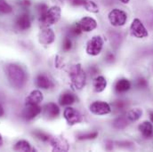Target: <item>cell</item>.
Segmentation results:
<instances>
[{
  "instance_id": "6da1fadb",
  "label": "cell",
  "mask_w": 153,
  "mask_h": 152,
  "mask_svg": "<svg viewBox=\"0 0 153 152\" xmlns=\"http://www.w3.org/2000/svg\"><path fill=\"white\" fill-rule=\"evenodd\" d=\"M6 76L10 85L15 89H22L26 83V73L17 64L11 63L6 66Z\"/></svg>"
},
{
  "instance_id": "7a4b0ae2",
  "label": "cell",
  "mask_w": 153,
  "mask_h": 152,
  "mask_svg": "<svg viewBox=\"0 0 153 152\" xmlns=\"http://www.w3.org/2000/svg\"><path fill=\"white\" fill-rule=\"evenodd\" d=\"M62 10L59 6L53 5L49 7L44 13L39 15V22L43 28L50 27L59 22L61 19Z\"/></svg>"
},
{
  "instance_id": "3957f363",
  "label": "cell",
  "mask_w": 153,
  "mask_h": 152,
  "mask_svg": "<svg viewBox=\"0 0 153 152\" xmlns=\"http://www.w3.org/2000/svg\"><path fill=\"white\" fill-rule=\"evenodd\" d=\"M70 77L72 85L77 90H81L85 87L86 83V75L80 64H76L71 67L70 71Z\"/></svg>"
},
{
  "instance_id": "277c9868",
  "label": "cell",
  "mask_w": 153,
  "mask_h": 152,
  "mask_svg": "<svg viewBox=\"0 0 153 152\" xmlns=\"http://www.w3.org/2000/svg\"><path fill=\"white\" fill-rule=\"evenodd\" d=\"M103 48V39L101 36H94L91 38L85 47V51L87 54L91 56H96L101 53Z\"/></svg>"
},
{
  "instance_id": "5b68a950",
  "label": "cell",
  "mask_w": 153,
  "mask_h": 152,
  "mask_svg": "<svg viewBox=\"0 0 153 152\" xmlns=\"http://www.w3.org/2000/svg\"><path fill=\"white\" fill-rule=\"evenodd\" d=\"M108 19L112 26L122 27L126 23L127 14L120 9H113L110 12Z\"/></svg>"
},
{
  "instance_id": "8992f818",
  "label": "cell",
  "mask_w": 153,
  "mask_h": 152,
  "mask_svg": "<svg viewBox=\"0 0 153 152\" xmlns=\"http://www.w3.org/2000/svg\"><path fill=\"white\" fill-rule=\"evenodd\" d=\"M130 30L132 35L137 38H144L149 36V33L145 26L138 18L134 19V21L132 22L130 26Z\"/></svg>"
},
{
  "instance_id": "52a82bcc",
  "label": "cell",
  "mask_w": 153,
  "mask_h": 152,
  "mask_svg": "<svg viewBox=\"0 0 153 152\" xmlns=\"http://www.w3.org/2000/svg\"><path fill=\"white\" fill-rule=\"evenodd\" d=\"M89 110L93 114L97 116H104V115L110 114L111 112V107L110 106V104L102 101L94 102L90 105Z\"/></svg>"
},
{
  "instance_id": "ba28073f",
  "label": "cell",
  "mask_w": 153,
  "mask_h": 152,
  "mask_svg": "<svg viewBox=\"0 0 153 152\" xmlns=\"http://www.w3.org/2000/svg\"><path fill=\"white\" fill-rule=\"evenodd\" d=\"M63 116H64V118L66 119L67 123L70 125H76V124L80 123L83 119L82 115L80 114V112L78 110H76V109L71 108V107H68L64 110Z\"/></svg>"
},
{
  "instance_id": "9c48e42d",
  "label": "cell",
  "mask_w": 153,
  "mask_h": 152,
  "mask_svg": "<svg viewBox=\"0 0 153 152\" xmlns=\"http://www.w3.org/2000/svg\"><path fill=\"white\" fill-rule=\"evenodd\" d=\"M42 112V108L36 104H26V107L22 110V117L26 121H30L36 118Z\"/></svg>"
},
{
  "instance_id": "30bf717a",
  "label": "cell",
  "mask_w": 153,
  "mask_h": 152,
  "mask_svg": "<svg viewBox=\"0 0 153 152\" xmlns=\"http://www.w3.org/2000/svg\"><path fill=\"white\" fill-rule=\"evenodd\" d=\"M53 151H68L70 145L62 137H52L49 141Z\"/></svg>"
},
{
  "instance_id": "8fae6325",
  "label": "cell",
  "mask_w": 153,
  "mask_h": 152,
  "mask_svg": "<svg viewBox=\"0 0 153 152\" xmlns=\"http://www.w3.org/2000/svg\"><path fill=\"white\" fill-rule=\"evenodd\" d=\"M77 23L84 32H90L97 28V22L94 18L89 16L83 17Z\"/></svg>"
},
{
  "instance_id": "7c38bea8",
  "label": "cell",
  "mask_w": 153,
  "mask_h": 152,
  "mask_svg": "<svg viewBox=\"0 0 153 152\" xmlns=\"http://www.w3.org/2000/svg\"><path fill=\"white\" fill-rule=\"evenodd\" d=\"M54 40H55V34L52 29L47 27V28H44L41 30L39 34V42L42 44L45 45L51 44L52 43H53Z\"/></svg>"
},
{
  "instance_id": "4fadbf2b",
  "label": "cell",
  "mask_w": 153,
  "mask_h": 152,
  "mask_svg": "<svg viewBox=\"0 0 153 152\" xmlns=\"http://www.w3.org/2000/svg\"><path fill=\"white\" fill-rule=\"evenodd\" d=\"M15 24L16 27L20 30H27L30 28L31 26V19L30 16L27 13H23L22 14H20L16 21H15Z\"/></svg>"
},
{
  "instance_id": "5bb4252c",
  "label": "cell",
  "mask_w": 153,
  "mask_h": 152,
  "mask_svg": "<svg viewBox=\"0 0 153 152\" xmlns=\"http://www.w3.org/2000/svg\"><path fill=\"white\" fill-rule=\"evenodd\" d=\"M43 112L46 118L48 119H53L57 117L60 115V109L59 107L53 103V102H49L45 104L43 108Z\"/></svg>"
},
{
  "instance_id": "9a60e30c",
  "label": "cell",
  "mask_w": 153,
  "mask_h": 152,
  "mask_svg": "<svg viewBox=\"0 0 153 152\" xmlns=\"http://www.w3.org/2000/svg\"><path fill=\"white\" fill-rule=\"evenodd\" d=\"M36 85L41 89H49L53 86V81L48 76L45 74H40L36 78Z\"/></svg>"
},
{
  "instance_id": "2e32d148",
  "label": "cell",
  "mask_w": 153,
  "mask_h": 152,
  "mask_svg": "<svg viewBox=\"0 0 153 152\" xmlns=\"http://www.w3.org/2000/svg\"><path fill=\"white\" fill-rule=\"evenodd\" d=\"M131 88V83L126 78H120L115 84V91L117 93H126Z\"/></svg>"
},
{
  "instance_id": "e0dca14e",
  "label": "cell",
  "mask_w": 153,
  "mask_h": 152,
  "mask_svg": "<svg viewBox=\"0 0 153 152\" xmlns=\"http://www.w3.org/2000/svg\"><path fill=\"white\" fill-rule=\"evenodd\" d=\"M139 131L142 133V135L146 138H152L153 136V125L149 121H144L139 125Z\"/></svg>"
},
{
  "instance_id": "ac0fdd59",
  "label": "cell",
  "mask_w": 153,
  "mask_h": 152,
  "mask_svg": "<svg viewBox=\"0 0 153 152\" xmlns=\"http://www.w3.org/2000/svg\"><path fill=\"white\" fill-rule=\"evenodd\" d=\"M44 99L43 93L39 90L32 91L26 98V104H36L38 105Z\"/></svg>"
},
{
  "instance_id": "d6986e66",
  "label": "cell",
  "mask_w": 153,
  "mask_h": 152,
  "mask_svg": "<svg viewBox=\"0 0 153 152\" xmlns=\"http://www.w3.org/2000/svg\"><path fill=\"white\" fill-rule=\"evenodd\" d=\"M76 102V96L70 92H65L62 93L59 98V102L62 106H70Z\"/></svg>"
},
{
  "instance_id": "ffe728a7",
  "label": "cell",
  "mask_w": 153,
  "mask_h": 152,
  "mask_svg": "<svg viewBox=\"0 0 153 152\" xmlns=\"http://www.w3.org/2000/svg\"><path fill=\"white\" fill-rule=\"evenodd\" d=\"M93 85H94V91L96 93H102L105 90V88L107 86V80L104 76H96L93 82Z\"/></svg>"
},
{
  "instance_id": "44dd1931",
  "label": "cell",
  "mask_w": 153,
  "mask_h": 152,
  "mask_svg": "<svg viewBox=\"0 0 153 152\" xmlns=\"http://www.w3.org/2000/svg\"><path fill=\"white\" fill-rule=\"evenodd\" d=\"M143 116V110L141 108H134L130 110L127 114H126V118L130 122H135L139 120Z\"/></svg>"
},
{
  "instance_id": "7402d4cb",
  "label": "cell",
  "mask_w": 153,
  "mask_h": 152,
  "mask_svg": "<svg viewBox=\"0 0 153 152\" xmlns=\"http://www.w3.org/2000/svg\"><path fill=\"white\" fill-rule=\"evenodd\" d=\"M128 125V119L126 116H117L112 121V126L117 130H123L125 129Z\"/></svg>"
},
{
  "instance_id": "603a6c76",
  "label": "cell",
  "mask_w": 153,
  "mask_h": 152,
  "mask_svg": "<svg viewBox=\"0 0 153 152\" xmlns=\"http://www.w3.org/2000/svg\"><path fill=\"white\" fill-rule=\"evenodd\" d=\"M13 150L15 151H32V148L29 142L25 141V140H21L19 142H17L13 147Z\"/></svg>"
},
{
  "instance_id": "cb8c5ba5",
  "label": "cell",
  "mask_w": 153,
  "mask_h": 152,
  "mask_svg": "<svg viewBox=\"0 0 153 152\" xmlns=\"http://www.w3.org/2000/svg\"><path fill=\"white\" fill-rule=\"evenodd\" d=\"M13 13V7L6 0H0V15H7Z\"/></svg>"
},
{
  "instance_id": "d4e9b609",
  "label": "cell",
  "mask_w": 153,
  "mask_h": 152,
  "mask_svg": "<svg viewBox=\"0 0 153 152\" xmlns=\"http://www.w3.org/2000/svg\"><path fill=\"white\" fill-rule=\"evenodd\" d=\"M83 7L85 8L86 11L90 12V13H97L99 12V7L96 4L95 2L92 1V0H85Z\"/></svg>"
},
{
  "instance_id": "484cf974",
  "label": "cell",
  "mask_w": 153,
  "mask_h": 152,
  "mask_svg": "<svg viewBox=\"0 0 153 152\" xmlns=\"http://www.w3.org/2000/svg\"><path fill=\"white\" fill-rule=\"evenodd\" d=\"M98 136V133L96 131L94 132H88V133H80L77 135V139L81 140V141H85V140H93L95 139Z\"/></svg>"
},
{
  "instance_id": "4316f807",
  "label": "cell",
  "mask_w": 153,
  "mask_h": 152,
  "mask_svg": "<svg viewBox=\"0 0 153 152\" xmlns=\"http://www.w3.org/2000/svg\"><path fill=\"white\" fill-rule=\"evenodd\" d=\"M82 30L81 28L79 27L78 23H75L74 25L71 26L70 29H69V31H68V36L69 37H77L79 36L81 33H82Z\"/></svg>"
},
{
  "instance_id": "83f0119b",
  "label": "cell",
  "mask_w": 153,
  "mask_h": 152,
  "mask_svg": "<svg viewBox=\"0 0 153 152\" xmlns=\"http://www.w3.org/2000/svg\"><path fill=\"white\" fill-rule=\"evenodd\" d=\"M33 133L38 140H40L42 142H49L50 139L52 138L50 135H48L47 133H44L42 131H35Z\"/></svg>"
},
{
  "instance_id": "f1b7e54d",
  "label": "cell",
  "mask_w": 153,
  "mask_h": 152,
  "mask_svg": "<svg viewBox=\"0 0 153 152\" xmlns=\"http://www.w3.org/2000/svg\"><path fill=\"white\" fill-rule=\"evenodd\" d=\"M71 48H72V41L71 39V37L67 36L64 38L62 41V49L65 52H67V51H70Z\"/></svg>"
},
{
  "instance_id": "f546056e",
  "label": "cell",
  "mask_w": 153,
  "mask_h": 152,
  "mask_svg": "<svg viewBox=\"0 0 153 152\" xmlns=\"http://www.w3.org/2000/svg\"><path fill=\"white\" fill-rule=\"evenodd\" d=\"M148 81L145 77L143 76H140L136 79V86L138 88H141V89H144L148 86Z\"/></svg>"
},
{
  "instance_id": "4dcf8cb0",
  "label": "cell",
  "mask_w": 153,
  "mask_h": 152,
  "mask_svg": "<svg viewBox=\"0 0 153 152\" xmlns=\"http://www.w3.org/2000/svg\"><path fill=\"white\" fill-rule=\"evenodd\" d=\"M113 106H114L115 109H117L118 110H123L127 107V102L126 101L118 100V101H116L113 103Z\"/></svg>"
},
{
  "instance_id": "1f68e13d",
  "label": "cell",
  "mask_w": 153,
  "mask_h": 152,
  "mask_svg": "<svg viewBox=\"0 0 153 152\" xmlns=\"http://www.w3.org/2000/svg\"><path fill=\"white\" fill-rule=\"evenodd\" d=\"M120 36L117 34V33H116V32H113V33H111V43H113V44H116L115 45H119V43H120Z\"/></svg>"
},
{
  "instance_id": "d6a6232c",
  "label": "cell",
  "mask_w": 153,
  "mask_h": 152,
  "mask_svg": "<svg viewBox=\"0 0 153 152\" xmlns=\"http://www.w3.org/2000/svg\"><path fill=\"white\" fill-rule=\"evenodd\" d=\"M19 4L23 8H27L30 5V0H20Z\"/></svg>"
},
{
  "instance_id": "836d02e7",
  "label": "cell",
  "mask_w": 153,
  "mask_h": 152,
  "mask_svg": "<svg viewBox=\"0 0 153 152\" xmlns=\"http://www.w3.org/2000/svg\"><path fill=\"white\" fill-rule=\"evenodd\" d=\"M114 54H112L111 53H107V55H106V57H105V61H106L107 62H109V63H111L112 62H114Z\"/></svg>"
},
{
  "instance_id": "e575fe53",
  "label": "cell",
  "mask_w": 153,
  "mask_h": 152,
  "mask_svg": "<svg viewBox=\"0 0 153 152\" xmlns=\"http://www.w3.org/2000/svg\"><path fill=\"white\" fill-rule=\"evenodd\" d=\"M147 22H150L149 24H152L153 23V12H151V13L149 14V16L147 17Z\"/></svg>"
},
{
  "instance_id": "d590c367",
  "label": "cell",
  "mask_w": 153,
  "mask_h": 152,
  "mask_svg": "<svg viewBox=\"0 0 153 152\" xmlns=\"http://www.w3.org/2000/svg\"><path fill=\"white\" fill-rule=\"evenodd\" d=\"M90 72H92V74H96L98 72V69L95 66H92L90 69Z\"/></svg>"
},
{
  "instance_id": "8d00e7d4",
  "label": "cell",
  "mask_w": 153,
  "mask_h": 152,
  "mask_svg": "<svg viewBox=\"0 0 153 152\" xmlns=\"http://www.w3.org/2000/svg\"><path fill=\"white\" fill-rule=\"evenodd\" d=\"M4 114V108H3V106L0 104V117L1 116H3Z\"/></svg>"
},
{
  "instance_id": "74e56055",
  "label": "cell",
  "mask_w": 153,
  "mask_h": 152,
  "mask_svg": "<svg viewBox=\"0 0 153 152\" xmlns=\"http://www.w3.org/2000/svg\"><path fill=\"white\" fill-rule=\"evenodd\" d=\"M119 1H120L121 3H123V4H128L130 0H119Z\"/></svg>"
},
{
  "instance_id": "f35d334b",
  "label": "cell",
  "mask_w": 153,
  "mask_h": 152,
  "mask_svg": "<svg viewBox=\"0 0 153 152\" xmlns=\"http://www.w3.org/2000/svg\"><path fill=\"white\" fill-rule=\"evenodd\" d=\"M150 118H151V121L153 123V111L150 113Z\"/></svg>"
},
{
  "instance_id": "ab89813d",
  "label": "cell",
  "mask_w": 153,
  "mask_h": 152,
  "mask_svg": "<svg viewBox=\"0 0 153 152\" xmlns=\"http://www.w3.org/2000/svg\"><path fill=\"white\" fill-rule=\"evenodd\" d=\"M3 145V138H2V135L0 134V147Z\"/></svg>"
},
{
  "instance_id": "60d3db41",
  "label": "cell",
  "mask_w": 153,
  "mask_h": 152,
  "mask_svg": "<svg viewBox=\"0 0 153 152\" xmlns=\"http://www.w3.org/2000/svg\"><path fill=\"white\" fill-rule=\"evenodd\" d=\"M60 1H62V2H70L71 3L72 0H60Z\"/></svg>"
}]
</instances>
